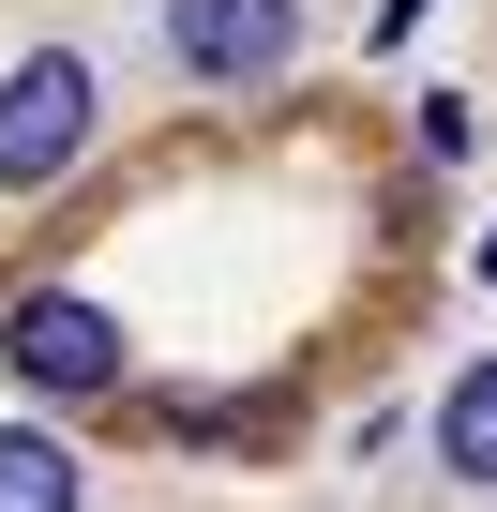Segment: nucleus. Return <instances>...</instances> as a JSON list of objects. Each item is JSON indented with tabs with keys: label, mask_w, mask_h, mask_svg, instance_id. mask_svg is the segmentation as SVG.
Returning a JSON list of instances; mask_svg holds the SVG:
<instances>
[{
	"label": "nucleus",
	"mask_w": 497,
	"mask_h": 512,
	"mask_svg": "<svg viewBox=\"0 0 497 512\" xmlns=\"http://www.w3.org/2000/svg\"><path fill=\"white\" fill-rule=\"evenodd\" d=\"M76 151H91V61H76V46H31L16 76H0V181L31 196V181H61Z\"/></svg>",
	"instance_id": "1"
},
{
	"label": "nucleus",
	"mask_w": 497,
	"mask_h": 512,
	"mask_svg": "<svg viewBox=\"0 0 497 512\" xmlns=\"http://www.w3.org/2000/svg\"><path fill=\"white\" fill-rule=\"evenodd\" d=\"M437 452H452V482H497V362H467L437 392Z\"/></svg>",
	"instance_id": "4"
},
{
	"label": "nucleus",
	"mask_w": 497,
	"mask_h": 512,
	"mask_svg": "<svg viewBox=\"0 0 497 512\" xmlns=\"http://www.w3.org/2000/svg\"><path fill=\"white\" fill-rule=\"evenodd\" d=\"M166 46L196 76H272L302 46V0H166Z\"/></svg>",
	"instance_id": "3"
},
{
	"label": "nucleus",
	"mask_w": 497,
	"mask_h": 512,
	"mask_svg": "<svg viewBox=\"0 0 497 512\" xmlns=\"http://www.w3.org/2000/svg\"><path fill=\"white\" fill-rule=\"evenodd\" d=\"M0 512H76V452L61 437H0Z\"/></svg>",
	"instance_id": "5"
},
{
	"label": "nucleus",
	"mask_w": 497,
	"mask_h": 512,
	"mask_svg": "<svg viewBox=\"0 0 497 512\" xmlns=\"http://www.w3.org/2000/svg\"><path fill=\"white\" fill-rule=\"evenodd\" d=\"M482 287H497V241H482Z\"/></svg>",
	"instance_id": "7"
},
{
	"label": "nucleus",
	"mask_w": 497,
	"mask_h": 512,
	"mask_svg": "<svg viewBox=\"0 0 497 512\" xmlns=\"http://www.w3.org/2000/svg\"><path fill=\"white\" fill-rule=\"evenodd\" d=\"M0 362H16L31 392H106V377H121V332H106L76 287H31L16 317H0Z\"/></svg>",
	"instance_id": "2"
},
{
	"label": "nucleus",
	"mask_w": 497,
	"mask_h": 512,
	"mask_svg": "<svg viewBox=\"0 0 497 512\" xmlns=\"http://www.w3.org/2000/svg\"><path fill=\"white\" fill-rule=\"evenodd\" d=\"M377 31H422V0H392V16H377Z\"/></svg>",
	"instance_id": "6"
}]
</instances>
